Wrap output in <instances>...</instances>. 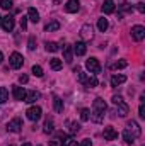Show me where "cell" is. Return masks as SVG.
Here are the masks:
<instances>
[{
	"mask_svg": "<svg viewBox=\"0 0 145 146\" xmlns=\"http://www.w3.org/2000/svg\"><path fill=\"white\" fill-rule=\"evenodd\" d=\"M140 134H142V129H140L138 122L137 121H128V124H126V127L123 131V141L126 145H133L135 139L140 138Z\"/></svg>",
	"mask_w": 145,
	"mask_h": 146,
	"instance_id": "obj_1",
	"label": "cell"
},
{
	"mask_svg": "<svg viewBox=\"0 0 145 146\" xmlns=\"http://www.w3.org/2000/svg\"><path fill=\"white\" fill-rule=\"evenodd\" d=\"M106 110H108V106H106L104 99L97 97V99L94 100V104H92V114H91L92 121H94V122H103V121H104Z\"/></svg>",
	"mask_w": 145,
	"mask_h": 146,
	"instance_id": "obj_2",
	"label": "cell"
},
{
	"mask_svg": "<svg viewBox=\"0 0 145 146\" xmlns=\"http://www.w3.org/2000/svg\"><path fill=\"white\" fill-rule=\"evenodd\" d=\"M113 104H114V107H116V112H118V115L119 117H125L126 114H128V110H130V107H128V104L123 100V97L121 95H113Z\"/></svg>",
	"mask_w": 145,
	"mask_h": 146,
	"instance_id": "obj_3",
	"label": "cell"
},
{
	"mask_svg": "<svg viewBox=\"0 0 145 146\" xmlns=\"http://www.w3.org/2000/svg\"><path fill=\"white\" fill-rule=\"evenodd\" d=\"M85 68L92 73V75H97V73H101V63H99L97 58H89L85 61Z\"/></svg>",
	"mask_w": 145,
	"mask_h": 146,
	"instance_id": "obj_4",
	"label": "cell"
},
{
	"mask_svg": "<svg viewBox=\"0 0 145 146\" xmlns=\"http://www.w3.org/2000/svg\"><path fill=\"white\" fill-rule=\"evenodd\" d=\"M9 63H10V66H12L14 70H19V68L24 65V58H22V54H19V53H12L10 58H9Z\"/></svg>",
	"mask_w": 145,
	"mask_h": 146,
	"instance_id": "obj_5",
	"label": "cell"
},
{
	"mask_svg": "<svg viewBox=\"0 0 145 146\" xmlns=\"http://www.w3.org/2000/svg\"><path fill=\"white\" fill-rule=\"evenodd\" d=\"M41 114H43V110L41 107H38V106H33V107H29V109L26 110V115H28V119L29 121H38V119H41Z\"/></svg>",
	"mask_w": 145,
	"mask_h": 146,
	"instance_id": "obj_6",
	"label": "cell"
},
{
	"mask_svg": "<svg viewBox=\"0 0 145 146\" xmlns=\"http://www.w3.org/2000/svg\"><path fill=\"white\" fill-rule=\"evenodd\" d=\"M94 37V33H92V26L91 24H84L82 29H80V39L85 42V41H91Z\"/></svg>",
	"mask_w": 145,
	"mask_h": 146,
	"instance_id": "obj_7",
	"label": "cell"
},
{
	"mask_svg": "<svg viewBox=\"0 0 145 146\" xmlns=\"http://www.w3.org/2000/svg\"><path fill=\"white\" fill-rule=\"evenodd\" d=\"M2 27H3V31H7V33H12V29H14V26H15V21H14V17L12 15H5V17H2Z\"/></svg>",
	"mask_w": 145,
	"mask_h": 146,
	"instance_id": "obj_8",
	"label": "cell"
},
{
	"mask_svg": "<svg viewBox=\"0 0 145 146\" xmlns=\"http://www.w3.org/2000/svg\"><path fill=\"white\" fill-rule=\"evenodd\" d=\"M7 129H9L10 133H21V129H22V121H21L19 117H14L12 121H9Z\"/></svg>",
	"mask_w": 145,
	"mask_h": 146,
	"instance_id": "obj_9",
	"label": "cell"
},
{
	"mask_svg": "<svg viewBox=\"0 0 145 146\" xmlns=\"http://www.w3.org/2000/svg\"><path fill=\"white\" fill-rule=\"evenodd\" d=\"M132 37L135 41H144L145 37V27L144 26H133L132 27Z\"/></svg>",
	"mask_w": 145,
	"mask_h": 146,
	"instance_id": "obj_10",
	"label": "cell"
},
{
	"mask_svg": "<svg viewBox=\"0 0 145 146\" xmlns=\"http://www.w3.org/2000/svg\"><path fill=\"white\" fill-rule=\"evenodd\" d=\"M79 9H80V2H79V0H68V2L65 3V12H68V14L79 12Z\"/></svg>",
	"mask_w": 145,
	"mask_h": 146,
	"instance_id": "obj_11",
	"label": "cell"
},
{
	"mask_svg": "<svg viewBox=\"0 0 145 146\" xmlns=\"http://www.w3.org/2000/svg\"><path fill=\"white\" fill-rule=\"evenodd\" d=\"M103 136H104V139H106V141H113V139H116V138H118V133L114 131V127L108 126V127H104Z\"/></svg>",
	"mask_w": 145,
	"mask_h": 146,
	"instance_id": "obj_12",
	"label": "cell"
},
{
	"mask_svg": "<svg viewBox=\"0 0 145 146\" xmlns=\"http://www.w3.org/2000/svg\"><path fill=\"white\" fill-rule=\"evenodd\" d=\"M85 51H87V46H85V42H84V41H79V42H75V44H73V53H75L77 56H84V54H85Z\"/></svg>",
	"mask_w": 145,
	"mask_h": 146,
	"instance_id": "obj_13",
	"label": "cell"
},
{
	"mask_svg": "<svg viewBox=\"0 0 145 146\" xmlns=\"http://www.w3.org/2000/svg\"><path fill=\"white\" fill-rule=\"evenodd\" d=\"M63 60L67 61V63H72L73 60V49L70 44H63Z\"/></svg>",
	"mask_w": 145,
	"mask_h": 146,
	"instance_id": "obj_14",
	"label": "cell"
},
{
	"mask_svg": "<svg viewBox=\"0 0 145 146\" xmlns=\"http://www.w3.org/2000/svg\"><path fill=\"white\" fill-rule=\"evenodd\" d=\"M12 94H14V99L15 100H24V97H26V90L22 87H17V85H14Z\"/></svg>",
	"mask_w": 145,
	"mask_h": 146,
	"instance_id": "obj_15",
	"label": "cell"
},
{
	"mask_svg": "<svg viewBox=\"0 0 145 146\" xmlns=\"http://www.w3.org/2000/svg\"><path fill=\"white\" fill-rule=\"evenodd\" d=\"M103 12L104 14H113L114 10H116V5H114V2L113 0H104V3H103Z\"/></svg>",
	"mask_w": 145,
	"mask_h": 146,
	"instance_id": "obj_16",
	"label": "cell"
},
{
	"mask_svg": "<svg viewBox=\"0 0 145 146\" xmlns=\"http://www.w3.org/2000/svg\"><path fill=\"white\" fill-rule=\"evenodd\" d=\"M125 82H126V76L125 75H113L111 76V87H118V85H121Z\"/></svg>",
	"mask_w": 145,
	"mask_h": 146,
	"instance_id": "obj_17",
	"label": "cell"
},
{
	"mask_svg": "<svg viewBox=\"0 0 145 146\" xmlns=\"http://www.w3.org/2000/svg\"><path fill=\"white\" fill-rule=\"evenodd\" d=\"M38 99H39V94H38L36 90H33V92H26L24 102H28V104H33V102H36Z\"/></svg>",
	"mask_w": 145,
	"mask_h": 146,
	"instance_id": "obj_18",
	"label": "cell"
},
{
	"mask_svg": "<svg viewBox=\"0 0 145 146\" xmlns=\"http://www.w3.org/2000/svg\"><path fill=\"white\" fill-rule=\"evenodd\" d=\"M28 19H29L31 22H34V24L39 22V14H38L36 9H33V7H31V9L28 10Z\"/></svg>",
	"mask_w": 145,
	"mask_h": 146,
	"instance_id": "obj_19",
	"label": "cell"
},
{
	"mask_svg": "<svg viewBox=\"0 0 145 146\" xmlns=\"http://www.w3.org/2000/svg\"><path fill=\"white\" fill-rule=\"evenodd\" d=\"M58 29H60V22L58 21H51V22H48L44 26V31L46 33H53V31H58Z\"/></svg>",
	"mask_w": 145,
	"mask_h": 146,
	"instance_id": "obj_20",
	"label": "cell"
},
{
	"mask_svg": "<svg viewBox=\"0 0 145 146\" xmlns=\"http://www.w3.org/2000/svg\"><path fill=\"white\" fill-rule=\"evenodd\" d=\"M50 66H51V70L58 72V70H62L63 63H62V60H58V58H51V60H50Z\"/></svg>",
	"mask_w": 145,
	"mask_h": 146,
	"instance_id": "obj_21",
	"label": "cell"
},
{
	"mask_svg": "<svg viewBox=\"0 0 145 146\" xmlns=\"http://www.w3.org/2000/svg\"><path fill=\"white\" fill-rule=\"evenodd\" d=\"M108 27H109V24H108V19H104V17H101V19L97 21V29H99L101 33H106V31H108Z\"/></svg>",
	"mask_w": 145,
	"mask_h": 146,
	"instance_id": "obj_22",
	"label": "cell"
},
{
	"mask_svg": "<svg viewBox=\"0 0 145 146\" xmlns=\"http://www.w3.org/2000/svg\"><path fill=\"white\" fill-rule=\"evenodd\" d=\"M53 107H55L56 112H63V100L60 97H55L53 99Z\"/></svg>",
	"mask_w": 145,
	"mask_h": 146,
	"instance_id": "obj_23",
	"label": "cell"
},
{
	"mask_svg": "<svg viewBox=\"0 0 145 146\" xmlns=\"http://www.w3.org/2000/svg\"><path fill=\"white\" fill-rule=\"evenodd\" d=\"M9 100V90L5 87H0V104H5Z\"/></svg>",
	"mask_w": 145,
	"mask_h": 146,
	"instance_id": "obj_24",
	"label": "cell"
},
{
	"mask_svg": "<svg viewBox=\"0 0 145 146\" xmlns=\"http://www.w3.org/2000/svg\"><path fill=\"white\" fill-rule=\"evenodd\" d=\"M126 65H128V61H126V60H119V61L113 63V65H111V68H113V70H121V68H126Z\"/></svg>",
	"mask_w": 145,
	"mask_h": 146,
	"instance_id": "obj_25",
	"label": "cell"
},
{
	"mask_svg": "<svg viewBox=\"0 0 145 146\" xmlns=\"http://www.w3.org/2000/svg\"><path fill=\"white\" fill-rule=\"evenodd\" d=\"M46 51H50V53H56V51H58V44L53 42V41H48V42H46Z\"/></svg>",
	"mask_w": 145,
	"mask_h": 146,
	"instance_id": "obj_26",
	"label": "cell"
},
{
	"mask_svg": "<svg viewBox=\"0 0 145 146\" xmlns=\"http://www.w3.org/2000/svg\"><path fill=\"white\" fill-rule=\"evenodd\" d=\"M53 129H55V127H53V121H51V119H46V122H44V129H43V131H44L46 134H50V133H53Z\"/></svg>",
	"mask_w": 145,
	"mask_h": 146,
	"instance_id": "obj_27",
	"label": "cell"
},
{
	"mask_svg": "<svg viewBox=\"0 0 145 146\" xmlns=\"http://www.w3.org/2000/svg\"><path fill=\"white\" fill-rule=\"evenodd\" d=\"M12 5H14V0H0V7L5 9V10L12 9Z\"/></svg>",
	"mask_w": 145,
	"mask_h": 146,
	"instance_id": "obj_28",
	"label": "cell"
},
{
	"mask_svg": "<svg viewBox=\"0 0 145 146\" xmlns=\"http://www.w3.org/2000/svg\"><path fill=\"white\" fill-rule=\"evenodd\" d=\"M97 83H99V82H97L96 76H87V82H85L87 87H97Z\"/></svg>",
	"mask_w": 145,
	"mask_h": 146,
	"instance_id": "obj_29",
	"label": "cell"
},
{
	"mask_svg": "<svg viewBox=\"0 0 145 146\" xmlns=\"http://www.w3.org/2000/svg\"><path fill=\"white\" fill-rule=\"evenodd\" d=\"M80 119H82V121H89V119H91V110L82 109L80 110Z\"/></svg>",
	"mask_w": 145,
	"mask_h": 146,
	"instance_id": "obj_30",
	"label": "cell"
},
{
	"mask_svg": "<svg viewBox=\"0 0 145 146\" xmlns=\"http://www.w3.org/2000/svg\"><path fill=\"white\" fill-rule=\"evenodd\" d=\"M62 143H63V146H80L77 141H75V139H72V138H65Z\"/></svg>",
	"mask_w": 145,
	"mask_h": 146,
	"instance_id": "obj_31",
	"label": "cell"
},
{
	"mask_svg": "<svg viewBox=\"0 0 145 146\" xmlns=\"http://www.w3.org/2000/svg\"><path fill=\"white\" fill-rule=\"evenodd\" d=\"M80 131V124H77V122H70V133L75 134V133H79Z\"/></svg>",
	"mask_w": 145,
	"mask_h": 146,
	"instance_id": "obj_32",
	"label": "cell"
},
{
	"mask_svg": "<svg viewBox=\"0 0 145 146\" xmlns=\"http://www.w3.org/2000/svg\"><path fill=\"white\" fill-rule=\"evenodd\" d=\"M33 73H34L36 76H43V68H41L39 65H34V66H33Z\"/></svg>",
	"mask_w": 145,
	"mask_h": 146,
	"instance_id": "obj_33",
	"label": "cell"
},
{
	"mask_svg": "<svg viewBox=\"0 0 145 146\" xmlns=\"http://www.w3.org/2000/svg\"><path fill=\"white\" fill-rule=\"evenodd\" d=\"M28 48H29V51H34L36 49V39H34V36L29 37V46Z\"/></svg>",
	"mask_w": 145,
	"mask_h": 146,
	"instance_id": "obj_34",
	"label": "cell"
},
{
	"mask_svg": "<svg viewBox=\"0 0 145 146\" xmlns=\"http://www.w3.org/2000/svg\"><path fill=\"white\" fill-rule=\"evenodd\" d=\"M77 76H79V82H80V83H84V85H85V82H87V76H85V73L79 72V73H77Z\"/></svg>",
	"mask_w": 145,
	"mask_h": 146,
	"instance_id": "obj_35",
	"label": "cell"
},
{
	"mask_svg": "<svg viewBox=\"0 0 145 146\" xmlns=\"http://www.w3.org/2000/svg\"><path fill=\"white\" fill-rule=\"evenodd\" d=\"M28 80H29V76H28V75H24V73H22V75H19V82H21V83H28Z\"/></svg>",
	"mask_w": 145,
	"mask_h": 146,
	"instance_id": "obj_36",
	"label": "cell"
},
{
	"mask_svg": "<svg viewBox=\"0 0 145 146\" xmlns=\"http://www.w3.org/2000/svg\"><path fill=\"white\" fill-rule=\"evenodd\" d=\"M28 27V17H22L21 19V29H26Z\"/></svg>",
	"mask_w": 145,
	"mask_h": 146,
	"instance_id": "obj_37",
	"label": "cell"
},
{
	"mask_svg": "<svg viewBox=\"0 0 145 146\" xmlns=\"http://www.w3.org/2000/svg\"><path fill=\"white\" fill-rule=\"evenodd\" d=\"M137 10L144 14V12H145V3H142V2H140V3H137Z\"/></svg>",
	"mask_w": 145,
	"mask_h": 146,
	"instance_id": "obj_38",
	"label": "cell"
},
{
	"mask_svg": "<svg viewBox=\"0 0 145 146\" xmlns=\"http://www.w3.org/2000/svg\"><path fill=\"white\" fill-rule=\"evenodd\" d=\"M138 114H140V117H145V107H144V104H140V107H138Z\"/></svg>",
	"mask_w": 145,
	"mask_h": 146,
	"instance_id": "obj_39",
	"label": "cell"
},
{
	"mask_svg": "<svg viewBox=\"0 0 145 146\" xmlns=\"http://www.w3.org/2000/svg\"><path fill=\"white\" fill-rule=\"evenodd\" d=\"M80 146H92V141H91V139H84Z\"/></svg>",
	"mask_w": 145,
	"mask_h": 146,
	"instance_id": "obj_40",
	"label": "cell"
},
{
	"mask_svg": "<svg viewBox=\"0 0 145 146\" xmlns=\"http://www.w3.org/2000/svg\"><path fill=\"white\" fill-rule=\"evenodd\" d=\"M50 146H58V141H51V143H50Z\"/></svg>",
	"mask_w": 145,
	"mask_h": 146,
	"instance_id": "obj_41",
	"label": "cell"
},
{
	"mask_svg": "<svg viewBox=\"0 0 145 146\" xmlns=\"http://www.w3.org/2000/svg\"><path fill=\"white\" fill-rule=\"evenodd\" d=\"M60 2L62 0H53V5H60Z\"/></svg>",
	"mask_w": 145,
	"mask_h": 146,
	"instance_id": "obj_42",
	"label": "cell"
},
{
	"mask_svg": "<svg viewBox=\"0 0 145 146\" xmlns=\"http://www.w3.org/2000/svg\"><path fill=\"white\" fill-rule=\"evenodd\" d=\"M2 60H3V53L0 51V63H2Z\"/></svg>",
	"mask_w": 145,
	"mask_h": 146,
	"instance_id": "obj_43",
	"label": "cell"
},
{
	"mask_svg": "<svg viewBox=\"0 0 145 146\" xmlns=\"http://www.w3.org/2000/svg\"><path fill=\"white\" fill-rule=\"evenodd\" d=\"M22 146H33V145H31V143H24Z\"/></svg>",
	"mask_w": 145,
	"mask_h": 146,
	"instance_id": "obj_44",
	"label": "cell"
},
{
	"mask_svg": "<svg viewBox=\"0 0 145 146\" xmlns=\"http://www.w3.org/2000/svg\"><path fill=\"white\" fill-rule=\"evenodd\" d=\"M0 22H2V17H0Z\"/></svg>",
	"mask_w": 145,
	"mask_h": 146,
	"instance_id": "obj_45",
	"label": "cell"
},
{
	"mask_svg": "<svg viewBox=\"0 0 145 146\" xmlns=\"http://www.w3.org/2000/svg\"><path fill=\"white\" fill-rule=\"evenodd\" d=\"M9 146H12V145H9Z\"/></svg>",
	"mask_w": 145,
	"mask_h": 146,
	"instance_id": "obj_46",
	"label": "cell"
}]
</instances>
